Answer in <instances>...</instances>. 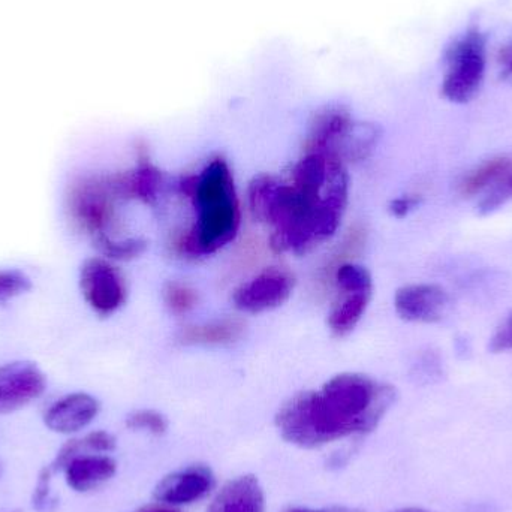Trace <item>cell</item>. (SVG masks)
<instances>
[{
    "label": "cell",
    "instance_id": "6da1fadb",
    "mask_svg": "<svg viewBox=\"0 0 512 512\" xmlns=\"http://www.w3.org/2000/svg\"><path fill=\"white\" fill-rule=\"evenodd\" d=\"M396 399L393 387L360 373H342L319 391H303L276 415L280 435L301 448H319L372 432Z\"/></svg>",
    "mask_w": 512,
    "mask_h": 512
},
{
    "label": "cell",
    "instance_id": "7a4b0ae2",
    "mask_svg": "<svg viewBox=\"0 0 512 512\" xmlns=\"http://www.w3.org/2000/svg\"><path fill=\"white\" fill-rule=\"evenodd\" d=\"M249 206L259 222L273 227L270 246L277 254L306 255L336 234L346 206L316 203L292 183L261 174L249 185Z\"/></svg>",
    "mask_w": 512,
    "mask_h": 512
},
{
    "label": "cell",
    "instance_id": "3957f363",
    "mask_svg": "<svg viewBox=\"0 0 512 512\" xmlns=\"http://www.w3.org/2000/svg\"><path fill=\"white\" fill-rule=\"evenodd\" d=\"M191 198L197 224L177 237L174 248L191 258L215 254L239 233L240 206L230 165L219 159L209 162L195 179Z\"/></svg>",
    "mask_w": 512,
    "mask_h": 512
},
{
    "label": "cell",
    "instance_id": "277c9868",
    "mask_svg": "<svg viewBox=\"0 0 512 512\" xmlns=\"http://www.w3.org/2000/svg\"><path fill=\"white\" fill-rule=\"evenodd\" d=\"M376 140L375 126L357 122L345 107H325L313 117L306 152L328 153L343 162L352 161L366 158Z\"/></svg>",
    "mask_w": 512,
    "mask_h": 512
},
{
    "label": "cell",
    "instance_id": "5b68a950",
    "mask_svg": "<svg viewBox=\"0 0 512 512\" xmlns=\"http://www.w3.org/2000/svg\"><path fill=\"white\" fill-rule=\"evenodd\" d=\"M120 200L114 176H86L72 182L66 195V209L75 227L92 239L110 234Z\"/></svg>",
    "mask_w": 512,
    "mask_h": 512
},
{
    "label": "cell",
    "instance_id": "8992f818",
    "mask_svg": "<svg viewBox=\"0 0 512 512\" xmlns=\"http://www.w3.org/2000/svg\"><path fill=\"white\" fill-rule=\"evenodd\" d=\"M484 74L486 38L478 30H469L448 50L442 96L456 104L472 101L483 86Z\"/></svg>",
    "mask_w": 512,
    "mask_h": 512
},
{
    "label": "cell",
    "instance_id": "52a82bcc",
    "mask_svg": "<svg viewBox=\"0 0 512 512\" xmlns=\"http://www.w3.org/2000/svg\"><path fill=\"white\" fill-rule=\"evenodd\" d=\"M80 289L90 309L99 316L113 315L128 297L122 271L104 256H93L81 264Z\"/></svg>",
    "mask_w": 512,
    "mask_h": 512
},
{
    "label": "cell",
    "instance_id": "ba28073f",
    "mask_svg": "<svg viewBox=\"0 0 512 512\" xmlns=\"http://www.w3.org/2000/svg\"><path fill=\"white\" fill-rule=\"evenodd\" d=\"M294 283V276L289 271L277 267L265 268L234 291V306L245 313L277 309L291 297Z\"/></svg>",
    "mask_w": 512,
    "mask_h": 512
},
{
    "label": "cell",
    "instance_id": "9c48e42d",
    "mask_svg": "<svg viewBox=\"0 0 512 512\" xmlns=\"http://www.w3.org/2000/svg\"><path fill=\"white\" fill-rule=\"evenodd\" d=\"M47 388L42 370L32 361L0 366V415L11 414L42 396Z\"/></svg>",
    "mask_w": 512,
    "mask_h": 512
},
{
    "label": "cell",
    "instance_id": "30bf717a",
    "mask_svg": "<svg viewBox=\"0 0 512 512\" xmlns=\"http://www.w3.org/2000/svg\"><path fill=\"white\" fill-rule=\"evenodd\" d=\"M450 297L447 291L438 285L420 283L400 288L394 297L397 315L408 322L433 324L444 318Z\"/></svg>",
    "mask_w": 512,
    "mask_h": 512
},
{
    "label": "cell",
    "instance_id": "8fae6325",
    "mask_svg": "<svg viewBox=\"0 0 512 512\" xmlns=\"http://www.w3.org/2000/svg\"><path fill=\"white\" fill-rule=\"evenodd\" d=\"M215 477L206 466H189L165 477L156 486V501L167 505H188L209 495Z\"/></svg>",
    "mask_w": 512,
    "mask_h": 512
},
{
    "label": "cell",
    "instance_id": "7c38bea8",
    "mask_svg": "<svg viewBox=\"0 0 512 512\" xmlns=\"http://www.w3.org/2000/svg\"><path fill=\"white\" fill-rule=\"evenodd\" d=\"M98 399L87 393H72L54 402L44 415L48 429L60 435H72L86 429L98 417Z\"/></svg>",
    "mask_w": 512,
    "mask_h": 512
},
{
    "label": "cell",
    "instance_id": "4fadbf2b",
    "mask_svg": "<svg viewBox=\"0 0 512 512\" xmlns=\"http://www.w3.org/2000/svg\"><path fill=\"white\" fill-rule=\"evenodd\" d=\"M66 483L78 493L98 489L116 475L117 465L101 454H80L65 466Z\"/></svg>",
    "mask_w": 512,
    "mask_h": 512
},
{
    "label": "cell",
    "instance_id": "5bb4252c",
    "mask_svg": "<svg viewBox=\"0 0 512 512\" xmlns=\"http://www.w3.org/2000/svg\"><path fill=\"white\" fill-rule=\"evenodd\" d=\"M162 173L150 162L149 156L141 152L138 155V164L134 170L125 174L114 176L120 200L132 198L146 204L155 203L162 188Z\"/></svg>",
    "mask_w": 512,
    "mask_h": 512
},
{
    "label": "cell",
    "instance_id": "9a60e30c",
    "mask_svg": "<svg viewBox=\"0 0 512 512\" xmlns=\"http://www.w3.org/2000/svg\"><path fill=\"white\" fill-rule=\"evenodd\" d=\"M207 512H265L261 484L254 475H243L230 481Z\"/></svg>",
    "mask_w": 512,
    "mask_h": 512
},
{
    "label": "cell",
    "instance_id": "2e32d148",
    "mask_svg": "<svg viewBox=\"0 0 512 512\" xmlns=\"http://www.w3.org/2000/svg\"><path fill=\"white\" fill-rule=\"evenodd\" d=\"M245 324L237 318H224L201 325H189L179 333L182 345H230L242 337Z\"/></svg>",
    "mask_w": 512,
    "mask_h": 512
},
{
    "label": "cell",
    "instance_id": "e0dca14e",
    "mask_svg": "<svg viewBox=\"0 0 512 512\" xmlns=\"http://www.w3.org/2000/svg\"><path fill=\"white\" fill-rule=\"evenodd\" d=\"M343 298L334 304L327 324L337 339L348 336L363 318L372 300L373 292H343Z\"/></svg>",
    "mask_w": 512,
    "mask_h": 512
},
{
    "label": "cell",
    "instance_id": "ac0fdd59",
    "mask_svg": "<svg viewBox=\"0 0 512 512\" xmlns=\"http://www.w3.org/2000/svg\"><path fill=\"white\" fill-rule=\"evenodd\" d=\"M512 168V159L508 156H498L484 162L477 170L469 173L460 183V194L463 197H472L480 194L484 189L490 188L493 183L498 182L507 171Z\"/></svg>",
    "mask_w": 512,
    "mask_h": 512
},
{
    "label": "cell",
    "instance_id": "d6986e66",
    "mask_svg": "<svg viewBox=\"0 0 512 512\" xmlns=\"http://www.w3.org/2000/svg\"><path fill=\"white\" fill-rule=\"evenodd\" d=\"M93 245L98 249L99 254L110 261H132L146 252L147 242L143 239L116 240L110 234L95 237Z\"/></svg>",
    "mask_w": 512,
    "mask_h": 512
},
{
    "label": "cell",
    "instance_id": "ffe728a7",
    "mask_svg": "<svg viewBox=\"0 0 512 512\" xmlns=\"http://www.w3.org/2000/svg\"><path fill=\"white\" fill-rule=\"evenodd\" d=\"M336 282L342 292H373V279L363 265L343 264L337 268Z\"/></svg>",
    "mask_w": 512,
    "mask_h": 512
},
{
    "label": "cell",
    "instance_id": "44dd1931",
    "mask_svg": "<svg viewBox=\"0 0 512 512\" xmlns=\"http://www.w3.org/2000/svg\"><path fill=\"white\" fill-rule=\"evenodd\" d=\"M165 304L174 315H186L195 309L198 303V294L192 286L182 282H168L164 286Z\"/></svg>",
    "mask_w": 512,
    "mask_h": 512
},
{
    "label": "cell",
    "instance_id": "7402d4cb",
    "mask_svg": "<svg viewBox=\"0 0 512 512\" xmlns=\"http://www.w3.org/2000/svg\"><path fill=\"white\" fill-rule=\"evenodd\" d=\"M512 200V168L504 174L498 182L490 186V191L481 200L478 206L480 215H490L496 212L499 207L505 206Z\"/></svg>",
    "mask_w": 512,
    "mask_h": 512
},
{
    "label": "cell",
    "instance_id": "603a6c76",
    "mask_svg": "<svg viewBox=\"0 0 512 512\" xmlns=\"http://www.w3.org/2000/svg\"><path fill=\"white\" fill-rule=\"evenodd\" d=\"M32 280L20 270H0V303L30 291Z\"/></svg>",
    "mask_w": 512,
    "mask_h": 512
},
{
    "label": "cell",
    "instance_id": "cb8c5ba5",
    "mask_svg": "<svg viewBox=\"0 0 512 512\" xmlns=\"http://www.w3.org/2000/svg\"><path fill=\"white\" fill-rule=\"evenodd\" d=\"M126 426L132 430H146L152 435H164L168 429V421L159 412L144 409V411L132 412L126 418Z\"/></svg>",
    "mask_w": 512,
    "mask_h": 512
},
{
    "label": "cell",
    "instance_id": "d4e9b609",
    "mask_svg": "<svg viewBox=\"0 0 512 512\" xmlns=\"http://www.w3.org/2000/svg\"><path fill=\"white\" fill-rule=\"evenodd\" d=\"M81 450L95 451V453H110L116 450V439L110 433L92 432L80 439Z\"/></svg>",
    "mask_w": 512,
    "mask_h": 512
},
{
    "label": "cell",
    "instance_id": "484cf974",
    "mask_svg": "<svg viewBox=\"0 0 512 512\" xmlns=\"http://www.w3.org/2000/svg\"><path fill=\"white\" fill-rule=\"evenodd\" d=\"M51 475H53V469H51L50 466L42 469L41 474H39L35 495H33V507H35L39 512L48 511V505L51 504Z\"/></svg>",
    "mask_w": 512,
    "mask_h": 512
},
{
    "label": "cell",
    "instance_id": "4316f807",
    "mask_svg": "<svg viewBox=\"0 0 512 512\" xmlns=\"http://www.w3.org/2000/svg\"><path fill=\"white\" fill-rule=\"evenodd\" d=\"M489 349L493 354L512 351V313L502 322L501 327L490 340Z\"/></svg>",
    "mask_w": 512,
    "mask_h": 512
},
{
    "label": "cell",
    "instance_id": "83f0119b",
    "mask_svg": "<svg viewBox=\"0 0 512 512\" xmlns=\"http://www.w3.org/2000/svg\"><path fill=\"white\" fill-rule=\"evenodd\" d=\"M421 198L415 197V195H408V197H400L396 198V200L391 201L390 203V212L391 215L396 216V218L402 219L405 216H408L415 207L420 204Z\"/></svg>",
    "mask_w": 512,
    "mask_h": 512
},
{
    "label": "cell",
    "instance_id": "f1b7e54d",
    "mask_svg": "<svg viewBox=\"0 0 512 512\" xmlns=\"http://www.w3.org/2000/svg\"><path fill=\"white\" fill-rule=\"evenodd\" d=\"M283 512H363V511L354 510V508L331 507V508H322V510H310V508H289V510H285Z\"/></svg>",
    "mask_w": 512,
    "mask_h": 512
},
{
    "label": "cell",
    "instance_id": "f546056e",
    "mask_svg": "<svg viewBox=\"0 0 512 512\" xmlns=\"http://www.w3.org/2000/svg\"><path fill=\"white\" fill-rule=\"evenodd\" d=\"M499 59H501V63H504L505 74L512 75V45L502 48Z\"/></svg>",
    "mask_w": 512,
    "mask_h": 512
},
{
    "label": "cell",
    "instance_id": "4dcf8cb0",
    "mask_svg": "<svg viewBox=\"0 0 512 512\" xmlns=\"http://www.w3.org/2000/svg\"><path fill=\"white\" fill-rule=\"evenodd\" d=\"M137 512H180V511L173 510V508L158 507V505H152V507L141 508V510L137 511Z\"/></svg>",
    "mask_w": 512,
    "mask_h": 512
},
{
    "label": "cell",
    "instance_id": "1f68e13d",
    "mask_svg": "<svg viewBox=\"0 0 512 512\" xmlns=\"http://www.w3.org/2000/svg\"><path fill=\"white\" fill-rule=\"evenodd\" d=\"M396 512H429V511L421 510V508H403V510H399Z\"/></svg>",
    "mask_w": 512,
    "mask_h": 512
},
{
    "label": "cell",
    "instance_id": "d6a6232c",
    "mask_svg": "<svg viewBox=\"0 0 512 512\" xmlns=\"http://www.w3.org/2000/svg\"><path fill=\"white\" fill-rule=\"evenodd\" d=\"M2 474H3V466H2V463H0V478H2Z\"/></svg>",
    "mask_w": 512,
    "mask_h": 512
}]
</instances>
